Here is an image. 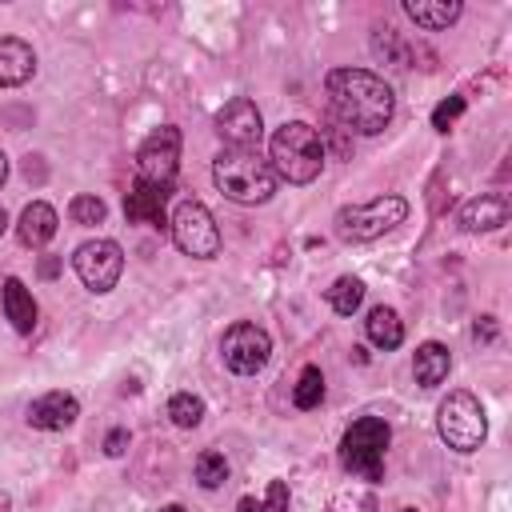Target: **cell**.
I'll return each instance as SVG.
<instances>
[{
	"label": "cell",
	"mask_w": 512,
	"mask_h": 512,
	"mask_svg": "<svg viewBox=\"0 0 512 512\" xmlns=\"http://www.w3.org/2000/svg\"><path fill=\"white\" fill-rule=\"evenodd\" d=\"M324 92L332 104V116L360 136H380L392 124L396 112V96L392 88L368 72V68H332L324 76Z\"/></svg>",
	"instance_id": "6da1fadb"
},
{
	"label": "cell",
	"mask_w": 512,
	"mask_h": 512,
	"mask_svg": "<svg viewBox=\"0 0 512 512\" xmlns=\"http://www.w3.org/2000/svg\"><path fill=\"white\" fill-rule=\"evenodd\" d=\"M324 156H328L324 152V136L304 120L280 124L272 132V140H268V164L288 184H312L320 176V168H324Z\"/></svg>",
	"instance_id": "7a4b0ae2"
},
{
	"label": "cell",
	"mask_w": 512,
	"mask_h": 512,
	"mask_svg": "<svg viewBox=\"0 0 512 512\" xmlns=\"http://www.w3.org/2000/svg\"><path fill=\"white\" fill-rule=\"evenodd\" d=\"M212 180L236 204H268L280 184L276 168L260 152H244V148H224L212 160Z\"/></svg>",
	"instance_id": "3957f363"
},
{
	"label": "cell",
	"mask_w": 512,
	"mask_h": 512,
	"mask_svg": "<svg viewBox=\"0 0 512 512\" xmlns=\"http://www.w3.org/2000/svg\"><path fill=\"white\" fill-rule=\"evenodd\" d=\"M388 440H392V428L384 416H356L348 428H344V440H340V464L352 472V476H364L372 484L384 480V452H388Z\"/></svg>",
	"instance_id": "277c9868"
},
{
	"label": "cell",
	"mask_w": 512,
	"mask_h": 512,
	"mask_svg": "<svg viewBox=\"0 0 512 512\" xmlns=\"http://www.w3.org/2000/svg\"><path fill=\"white\" fill-rule=\"evenodd\" d=\"M408 216V200L404 196H376V200H364V204H348L336 212V236L340 240H352V244H368L384 232H392L396 224H404Z\"/></svg>",
	"instance_id": "5b68a950"
},
{
	"label": "cell",
	"mask_w": 512,
	"mask_h": 512,
	"mask_svg": "<svg viewBox=\"0 0 512 512\" xmlns=\"http://www.w3.org/2000/svg\"><path fill=\"white\" fill-rule=\"evenodd\" d=\"M436 432L452 452H476L488 436V416L472 392H448L436 408Z\"/></svg>",
	"instance_id": "8992f818"
},
{
	"label": "cell",
	"mask_w": 512,
	"mask_h": 512,
	"mask_svg": "<svg viewBox=\"0 0 512 512\" xmlns=\"http://www.w3.org/2000/svg\"><path fill=\"white\" fill-rule=\"evenodd\" d=\"M168 232H172V240L184 256L212 260L220 252V228H216L212 212L200 200H180L176 212L168 216Z\"/></svg>",
	"instance_id": "52a82bcc"
},
{
	"label": "cell",
	"mask_w": 512,
	"mask_h": 512,
	"mask_svg": "<svg viewBox=\"0 0 512 512\" xmlns=\"http://www.w3.org/2000/svg\"><path fill=\"white\" fill-rule=\"evenodd\" d=\"M176 168H180V128L176 124H160L144 136L140 152H136V180L172 192L176 184Z\"/></svg>",
	"instance_id": "ba28073f"
},
{
	"label": "cell",
	"mask_w": 512,
	"mask_h": 512,
	"mask_svg": "<svg viewBox=\"0 0 512 512\" xmlns=\"http://www.w3.org/2000/svg\"><path fill=\"white\" fill-rule=\"evenodd\" d=\"M272 356V336L252 324V320H236L224 336H220V360L232 376H256Z\"/></svg>",
	"instance_id": "9c48e42d"
},
{
	"label": "cell",
	"mask_w": 512,
	"mask_h": 512,
	"mask_svg": "<svg viewBox=\"0 0 512 512\" xmlns=\"http://www.w3.org/2000/svg\"><path fill=\"white\" fill-rule=\"evenodd\" d=\"M72 268L80 276V284L88 292H112L120 272H124V248L116 240H84L76 252H72Z\"/></svg>",
	"instance_id": "30bf717a"
},
{
	"label": "cell",
	"mask_w": 512,
	"mask_h": 512,
	"mask_svg": "<svg viewBox=\"0 0 512 512\" xmlns=\"http://www.w3.org/2000/svg\"><path fill=\"white\" fill-rule=\"evenodd\" d=\"M216 136L228 144V148H244V152H256L260 140H264V120H260V108L248 100V96H236L228 100L220 112H216Z\"/></svg>",
	"instance_id": "8fae6325"
},
{
	"label": "cell",
	"mask_w": 512,
	"mask_h": 512,
	"mask_svg": "<svg viewBox=\"0 0 512 512\" xmlns=\"http://www.w3.org/2000/svg\"><path fill=\"white\" fill-rule=\"evenodd\" d=\"M76 416H80V404L72 392H44L28 404V424L40 432H64L76 424Z\"/></svg>",
	"instance_id": "7c38bea8"
},
{
	"label": "cell",
	"mask_w": 512,
	"mask_h": 512,
	"mask_svg": "<svg viewBox=\"0 0 512 512\" xmlns=\"http://www.w3.org/2000/svg\"><path fill=\"white\" fill-rule=\"evenodd\" d=\"M508 216H512V204L504 192H480L476 200H468L460 208V228L464 232H496L508 224Z\"/></svg>",
	"instance_id": "4fadbf2b"
},
{
	"label": "cell",
	"mask_w": 512,
	"mask_h": 512,
	"mask_svg": "<svg viewBox=\"0 0 512 512\" xmlns=\"http://www.w3.org/2000/svg\"><path fill=\"white\" fill-rule=\"evenodd\" d=\"M36 76V52L20 36H0V88H20Z\"/></svg>",
	"instance_id": "5bb4252c"
},
{
	"label": "cell",
	"mask_w": 512,
	"mask_h": 512,
	"mask_svg": "<svg viewBox=\"0 0 512 512\" xmlns=\"http://www.w3.org/2000/svg\"><path fill=\"white\" fill-rule=\"evenodd\" d=\"M164 200L168 192L164 188H152L144 180H136L124 196V216L128 224H152V228H168V216H164Z\"/></svg>",
	"instance_id": "9a60e30c"
},
{
	"label": "cell",
	"mask_w": 512,
	"mask_h": 512,
	"mask_svg": "<svg viewBox=\"0 0 512 512\" xmlns=\"http://www.w3.org/2000/svg\"><path fill=\"white\" fill-rule=\"evenodd\" d=\"M56 228H60V216H56V208L48 200H32L20 212V224H16V232H20V240L28 248H44L56 236Z\"/></svg>",
	"instance_id": "2e32d148"
},
{
	"label": "cell",
	"mask_w": 512,
	"mask_h": 512,
	"mask_svg": "<svg viewBox=\"0 0 512 512\" xmlns=\"http://www.w3.org/2000/svg\"><path fill=\"white\" fill-rule=\"evenodd\" d=\"M0 304H4V316L12 320V328L16 332H32L36 328V316H40V308H36V300H32V292L24 288V280L20 276H8L4 280V288H0Z\"/></svg>",
	"instance_id": "e0dca14e"
},
{
	"label": "cell",
	"mask_w": 512,
	"mask_h": 512,
	"mask_svg": "<svg viewBox=\"0 0 512 512\" xmlns=\"http://www.w3.org/2000/svg\"><path fill=\"white\" fill-rule=\"evenodd\" d=\"M448 372H452L448 348H444L440 340H424V344L416 348V356H412V376H416V384H420V388H440V384L448 380Z\"/></svg>",
	"instance_id": "ac0fdd59"
},
{
	"label": "cell",
	"mask_w": 512,
	"mask_h": 512,
	"mask_svg": "<svg viewBox=\"0 0 512 512\" xmlns=\"http://www.w3.org/2000/svg\"><path fill=\"white\" fill-rule=\"evenodd\" d=\"M464 12L460 0H404V16L416 20V28L424 32H440L448 24H456Z\"/></svg>",
	"instance_id": "d6986e66"
},
{
	"label": "cell",
	"mask_w": 512,
	"mask_h": 512,
	"mask_svg": "<svg viewBox=\"0 0 512 512\" xmlns=\"http://www.w3.org/2000/svg\"><path fill=\"white\" fill-rule=\"evenodd\" d=\"M364 336H368L380 352H392V348L404 344V320H400L388 304H376V308L368 312V320H364Z\"/></svg>",
	"instance_id": "ffe728a7"
},
{
	"label": "cell",
	"mask_w": 512,
	"mask_h": 512,
	"mask_svg": "<svg viewBox=\"0 0 512 512\" xmlns=\"http://www.w3.org/2000/svg\"><path fill=\"white\" fill-rule=\"evenodd\" d=\"M324 300H328V308H332L336 316H352V312L364 304V280L340 276V280H332V288H324Z\"/></svg>",
	"instance_id": "44dd1931"
},
{
	"label": "cell",
	"mask_w": 512,
	"mask_h": 512,
	"mask_svg": "<svg viewBox=\"0 0 512 512\" xmlns=\"http://www.w3.org/2000/svg\"><path fill=\"white\" fill-rule=\"evenodd\" d=\"M320 400H324V372L316 364H308L292 384V404L300 412H312V408H320Z\"/></svg>",
	"instance_id": "7402d4cb"
},
{
	"label": "cell",
	"mask_w": 512,
	"mask_h": 512,
	"mask_svg": "<svg viewBox=\"0 0 512 512\" xmlns=\"http://www.w3.org/2000/svg\"><path fill=\"white\" fill-rule=\"evenodd\" d=\"M292 508V492L284 480H268V496L256 500V496H240L236 500V512H288Z\"/></svg>",
	"instance_id": "603a6c76"
},
{
	"label": "cell",
	"mask_w": 512,
	"mask_h": 512,
	"mask_svg": "<svg viewBox=\"0 0 512 512\" xmlns=\"http://www.w3.org/2000/svg\"><path fill=\"white\" fill-rule=\"evenodd\" d=\"M168 420H172L176 428H196V424L204 420V400H200L196 392H176V396L168 400Z\"/></svg>",
	"instance_id": "cb8c5ba5"
},
{
	"label": "cell",
	"mask_w": 512,
	"mask_h": 512,
	"mask_svg": "<svg viewBox=\"0 0 512 512\" xmlns=\"http://www.w3.org/2000/svg\"><path fill=\"white\" fill-rule=\"evenodd\" d=\"M192 472H196V484L212 492V488H220V484L228 480V460H224V452H212V448H208V452L196 456Z\"/></svg>",
	"instance_id": "d4e9b609"
},
{
	"label": "cell",
	"mask_w": 512,
	"mask_h": 512,
	"mask_svg": "<svg viewBox=\"0 0 512 512\" xmlns=\"http://www.w3.org/2000/svg\"><path fill=\"white\" fill-rule=\"evenodd\" d=\"M68 216H72V224H84V228H92V224H104V216H108V204L100 200V196H72V204H68Z\"/></svg>",
	"instance_id": "484cf974"
},
{
	"label": "cell",
	"mask_w": 512,
	"mask_h": 512,
	"mask_svg": "<svg viewBox=\"0 0 512 512\" xmlns=\"http://www.w3.org/2000/svg\"><path fill=\"white\" fill-rule=\"evenodd\" d=\"M460 112H464V96H448V100H440V104L432 108V128H436V132H448V128L460 120Z\"/></svg>",
	"instance_id": "4316f807"
},
{
	"label": "cell",
	"mask_w": 512,
	"mask_h": 512,
	"mask_svg": "<svg viewBox=\"0 0 512 512\" xmlns=\"http://www.w3.org/2000/svg\"><path fill=\"white\" fill-rule=\"evenodd\" d=\"M124 448H128V432H124V428H112V432L104 436V452H108V456H124Z\"/></svg>",
	"instance_id": "83f0119b"
},
{
	"label": "cell",
	"mask_w": 512,
	"mask_h": 512,
	"mask_svg": "<svg viewBox=\"0 0 512 512\" xmlns=\"http://www.w3.org/2000/svg\"><path fill=\"white\" fill-rule=\"evenodd\" d=\"M472 336H476V340H492V336H496V320H492V316H480L476 328H472Z\"/></svg>",
	"instance_id": "f1b7e54d"
},
{
	"label": "cell",
	"mask_w": 512,
	"mask_h": 512,
	"mask_svg": "<svg viewBox=\"0 0 512 512\" xmlns=\"http://www.w3.org/2000/svg\"><path fill=\"white\" fill-rule=\"evenodd\" d=\"M56 272H60V264H56L52 256H44V260H40V276H56Z\"/></svg>",
	"instance_id": "f546056e"
},
{
	"label": "cell",
	"mask_w": 512,
	"mask_h": 512,
	"mask_svg": "<svg viewBox=\"0 0 512 512\" xmlns=\"http://www.w3.org/2000/svg\"><path fill=\"white\" fill-rule=\"evenodd\" d=\"M0 512H12V496L8 492H0Z\"/></svg>",
	"instance_id": "4dcf8cb0"
},
{
	"label": "cell",
	"mask_w": 512,
	"mask_h": 512,
	"mask_svg": "<svg viewBox=\"0 0 512 512\" xmlns=\"http://www.w3.org/2000/svg\"><path fill=\"white\" fill-rule=\"evenodd\" d=\"M4 180H8V156L0 152V184H4Z\"/></svg>",
	"instance_id": "1f68e13d"
},
{
	"label": "cell",
	"mask_w": 512,
	"mask_h": 512,
	"mask_svg": "<svg viewBox=\"0 0 512 512\" xmlns=\"http://www.w3.org/2000/svg\"><path fill=\"white\" fill-rule=\"evenodd\" d=\"M160 512H188L184 504H168V508H160Z\"/></svg>",
	"instance_id": "d6a6232c"
},
{
	"label": "cell",
	"mask_w": 512,
	"mask_h": 512,
	"mask_svg": "<svg viewBox=\"0 0 512 512\" xmlns=\"http://www.w3.org/2000/svg\"><path fill=\"white\" fill-rule=\"evenodd\" d=\"M4 228H8V212L0 208V236H4Z\"/></svg>",
	"instance_id": "836d02e7"
},
{
	"label": "cell",
	"mask_w": 512,
	"mask_h": 512,
	"mask_svg": "<svg viewBox=\"0 0 512 512\" xmlns=\"http://www.w3.org/2000/svg\"><path fill=\"white\" fill-rule=\"evenodd\" d=\"M400 512H416V508H400Z\"/></svg>",
	"instance_id": "e575fe53"
}]
</instances>
